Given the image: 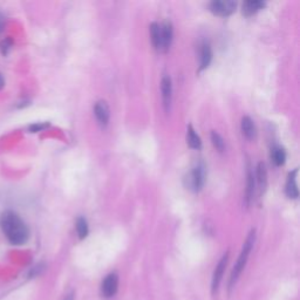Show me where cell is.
<instances>
[{
    "label": "cell",
    "mask_w": 300,
    "mask_h": 300,
    "mask_svg": "<svg viewBox=\"0 0 300 300\" xmlns=\"http://www.w3.org/2000/svg\"><path fill=\"white\" fill-rule=\"evenodd\" d=\"M0 227L11 244L21 245L26 243L30 237L27 225L14 211L3 212L0 216Z\"/></svg>",
    "instance_id": "obj_1"
},
{
    "label": "cell",
    "mask_w": 300,
    "mask_h": 300,
    "mask_svg": "<svg viewBox=\"0 0 300 300\" xmlns=\"http://www.w3.org/2000/svg\"><path fill=\"white\" fill-rule=\"evenodd\" d=\"M255 239H256V234H255V230L251 231L250 234H249L247 241H245L244 243V247L242 249V252L239 255V257H238V260L236 263V265H234L233 270H232V273H231V277H230V283H229V287H233L234 284L237 283L238 278H239L241 273L243 272L245 265H247V262L249 259V256H250V252L252 250V248H254L255 245Z\"/></svg>",
    "instance_id": "obj_2"
},
{
    "label": "cell",
    "mask_w": 300,
    "mask_h": 300,
    "mask_svg": "<svg viewBox=\"0 0 300 300\" xmlns=\"http://www.w3.org/2000/svg\"><path fill=\"white\" fill-rule=\"evenodd\" d=\"M205 168L203 164H197L187 176V187L193 191H200L205 183Z\"/></svg>",
    "instance_id": "obj_3"
},
{
    "label": "cell",
    "mask_w": 300,
    "mask_h": 300,
    "mask_svg": "<svg viewBox=\"0 0 300 300\" xmlns=\"http://www.w3.org/2000/svg\"><path fill=\"white\" fill-rule=\"evenodd\" d=\"M118 288V276L116 273H110L104 278L102 286H101V293L104 298H111L116 294Z\"/></svg>",
    "instance_id": "obj_4"
},
{
    "label": "cell",
    "mask_w": 300,
    "mask_h": 300,
    "mask_svg": "<svg viewBox=\"0 0 300 300\" xmlns=\"http://www.w3.org/2000/svg\"><path fill=\"white\" fill-rule=\"evenodd\" d=\"M234 9H236V3L230 2V0H217V2H212L210 4L211 12L217 14V16H230Z\"/></svg>",
    "instance_id": "obj_5"
},
{
    "label": "cell",
    "mask_w": 300,
    "mask_h": 300,
    "mask_svg": "<svg viewBox=\"0 0 300 300\" xmlns=\"http://www.w3.org/2000/svg\"><path fill=\"white\" fill-rule=\"evenodd\" d=\"M161 92H162V100H163V106L165 110L169 111L171 104L172 97V85L171 79L169 77H164L161 82Z\"/></svg>",
    "instance_id": "obj_6"
},
{
    "label": "cell",
    "mask_w": 300,
    "mask_h": 300,
    "mask_svg": "<svg viewBox=\"0 0 300 300\" xmlns=\"http://www.w3.org/2000/svg\"><path fill=\"white\" fill-rule=\"evenodd\" d=\"M227 259H229V254H225L222 257V259L219 260L218 265L216 266L214 277H212V292H214V293L218 290L220 281H222L224 271H225V267L227 264Z\"/></svg>",
    "instance_id": "obj_7"
},
{
    "label": "cell",
    "mask_w": 300,
    "mask_h": 300,
    "mask_svg": "<svg viewBox=\"0 0 300 300\" xmlns=\"http://www.w3.org/2000/svg\"><path fill=\"white\" fill-rule=\"evenodd\" d=\"M94 114H95V116L100 125L106 126L108 124V121H109L110 111L104 101H99V102L95 104V107H94Z\"/></svg>",
    "instance_id": "obj_8"
},
{
    "label": "cell",
    "mask_w": 300,
    "mask_h": 300,
    "mask_svg": "<svg viewBox=\"0 0 300 300\" xmlns=\"http://www.w3.org/2000/svg\"><path fill=\"white\" fill-rule=\"evenodd\" d=\"M172 40V26L170 23L161 25V47L160 50H168Z\"/></svg>",
    "instance_id": "obj_9"
},
{
    "label": "cell",
    "mask_w": 300,
    "mask_h": 300,
    "mask_svg": "<svg viewBox=\"0 0 300 300\" xmlns=\"http://www.w3.org/2000/svg\"><path fill=\"white\" fill-rule=\"evenodd\" d=\"M297 173L298 170L292 171L290 175H288V179L286 182V188H285V191H286V195L290 198H297L299 196V190L297 186Z\"/></svg>",
    "instance_id": "obj_10"
},
{
    "label": "cell",
    "mask_w": 300,
    "mask_h": 300,
    "mask_svg": "<svg viewBox=\"0 0 300 300\" xmlns=\"http://www.w3.org/2000/svg\"><path fill=\"white\" fill-rule=\"evenodd\" d=\"M212 59V52L211 47L209 43L203 42L200 47V67L201 70L207 68L211 63Z\"/></svg>",
    "instance_id": "obj_11"
},
{
    "label": "cell",
    "mask_w": 300,
    "mask_h": 300,
    "mask_svg": "<svg viewBox=\"0 0 300 300\" xmlns=\"http://www.w3.org/2000/svg\"><path fill=\"white\" fill-rule=\"evenodd\" d=\"M242 133L247 139H254L256 136V127L254 121L249 116H244L242 118Z\"/></svg>",
    "instance_id": "obj_12"
},
{
    "label": "cell",
    "mask_w": 300,
    "mask_h": 300,
    "mask_svg": "<svg viewBox=\"0 0 300 300\" xmlns=\"http://www.w3.org/2000/svg\"><path fill=\"white\" fill-rule=\"evenodd\" d=\"M265 6V3L259 2V0H250V2H245L243 4V13L245 16H252V14L257 13L263 7Z\"/></svg>",
    "instance_id": "obj_13"
},
{
    "label": "cell",
    "mask_w": 300,
    "mask_h": 300,
    "mask_svg": "<svg viewBox=\"0 0 300 300\" xmlns=\"http://www.w3.org/2000/svg\"><path fill=\"white\" fill-rule=\"evenodd\" d=\"M187 140H188V144H189L191 148H194V149H200L202 147L201 137L197 135V133L195 132L191 126H189V128H188Z\"/></svg>",
    "instance_id": "obj_14"
},
{
    "label": "cell",
    "mask_w": 300,
    "mask_h": 300,
    "mask_svg": "<svg viewBox=\"0 0 300 300\" xmlns=\"http://www.w3.org/2000/svg\"><path fill=\"white\" fill-rule=\"evenodd\" d=\"M150 37L151 42L156 49H160L161 47V25L151 24L150 26Z\"/></svg>",
    "instance_id": "obj_15"
},
{
    "label": "cell",
    "mask_w": 300,
    "mask_h": 300,
    "mask_svg": "<svg viewBox=\"0 0 300 300\" xmlns=\"http://www.w3.org/2000/svg\"><path fill=\"white\" fill-rule=\"evenodd\" d=\"M271 158H272L273 163L276 165H283L286 161V154H285L284 149L277 147L273 148L272 151H271Z\"/></svg>",
    "instance_id": "obj_16"
},
{
    "label": "cell",
    "mask_w": 300,
    "mask_h": 300,
    "mask_svg": "<svg viewBox=\"0 0 300 300\" xmlns=\"http://www.w3.org/2000/svg\"><path fill=\"white\" fill-rule=\"evenodd\" d=\"M256 177H257L258 184L260 187V189H265L266 183H267V172H266V168L264 163H259L257 167V172H256Z\"/></svg>",
    "instance_id": "obj_17"
},
{
    "label": "cell",
    "mask_w": 300,
    "mask_h": 300,
    "mask_svg": "<svg viewBox=\"0 0 300 300\" xmlns=\"http://www.w3.org/2000/svg\"><path fill=\"white\" fill-rule=\"evenodd\" d=\"M77 232L80 239H84L88 234V225H87V220L85 218H78L77 220Z\"/></svg>",
    "instance_id": "obj_18"
},
{
    "label": "cell",
    "mask_w": 300,
    "mask_h": 300,
    "mask_svg": "<svg viewBox=\"0 0 300 300\" xmlns=\"http://www.w3.org/2000/svg\"><path fill=\"white\" fill-rule=\"evenodd\" d=\"M211 140H212V143H214V146L216 147V149H218L219 151L224 150V147H225V144H224V140L222 139V136H220L218 133L212 132L211 133Z\"/></svg>",
    "instance_id": "obj_19"
},
{
    "label": "cell",
    "mask_w": 300,
    "mask_h": 300,
    "mask_svg": "<svg viewBox=\"0 0 300 300\" xmlns=\"http://www.w3.org/2000/svg\"><path fill=\"white\" fill-rule=\"evenodd\" d=\"M255 191V177L251 172H249L248 176V189H247V200L250 201L254 196Z\"/></svg>",
    "instance_id": "obj_20"
},
{
    "label": "cell",
    "mask_w": 300,
    "mask_h": 300,
    "mask_svg": "<svg viewBox=\"0 0 300 300\" xmlns=\"http://www.w3.org/2000/svg\"><path fill=\"white\" fill-rule=\"evenodd\" d=\"M64 300H74V292H71V293H68L66 297H65Z\"/></svg>",
    "instance_id": "obj_21"
},
{
    "label": "cell",
    "mask_w": 300,
    "mask_h": 300,
    "mask_svg": "<svg viewBox=\"0 0 300 300\" xmlns=\"http://www.w3.org/2000/svg\"><path fill=\"white\" fill-rule=\"evenodd\" d=\"M4 87V78H3V75L0 74V89H2Z\"/></svg>",
    "instance_id": "obj_22"
},
{
    "label": "cell",
    "mask_w": 300,
    "mask_h": 300,
    "mask_svg": "<svg viewBox=\"0 0 300 300\" xmlns=\"http://www.w3.org/2000/svg\"><path fill=\"white\" fill-rule=\"evenodd\" d=\"M2 24H3V21H2V18H0V30H2Z\"/></svg>",
    "instance_id": "obj_23"
}]
</instances>
